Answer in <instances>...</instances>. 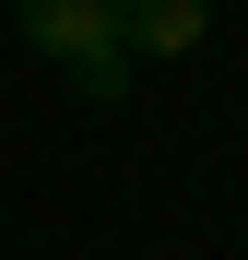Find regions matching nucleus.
<instances>
[{"label": "nucleus", "instance_id": "nucleus-1", "mask_svg": "<svg viewBox=\"0 0 248 260\" xmlns=\"http://www.w3.org/2000/svg\"><path fill=\"white\" fill-rule=\"evenodd\" d=\"M12 24H24V48H48V59L71 71V95H95V107H118V95H130L118 0H12Z\"/></svg>", "mask_w": 248, "mask_h": 260}, {"label": "nucleus", "instance_id": "nucleus-2", "mask_svg": "<svg viewBox=\"0 0 248 260\" xmlns=\"http://www.w3.org/2000/svg\"><path fill=\"white\" fill-rule=\"evenodd\" d=\"M213 36V0H118V48L130 59H189Z\"/></svg>", "mask_w": 248, "mask_h": 260}]
</instances>
